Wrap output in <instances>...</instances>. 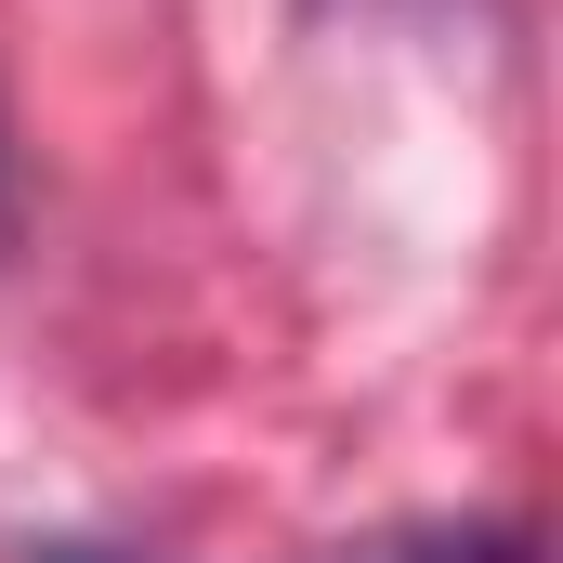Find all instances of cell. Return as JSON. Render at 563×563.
<instances>
[{
  "label": "cell",
  "mask_w": 563,
  "mask_h": 563,
  "mask_svg": "<svg viewBox=\"0 0 563 563\" xmlns=\"http://www.w3.org/2000/svg\"><path fill=\"white\" fill-rule=\"evenodd\" d=\"M40 563H119V551H79V538H66V551H40Z\"/></svg>",
  "instance_id": "2"
},
{
  "label": "cell",
  "mask_w": 563,
  "mask_h": 563,
  "mask_svg": "<svg viewBox=\"0 0 563 563\" xmlns=\"http://www.w3.org/2000/svg\"><path fill=\"white\" fill-rule=\"evenodd\" d=\"M367 563H525V538H407V551H367Z\"/></svg>",
  "instance_id": "1"
}]
</instances>
